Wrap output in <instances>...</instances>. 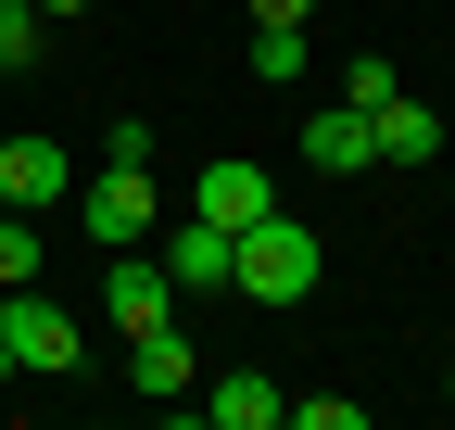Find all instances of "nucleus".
<instances>
[{
  "label": "nucleus",
  "instance_id": "nucleus-1",
  "mask_svg": "<svg viewBox=\"0 0 455 430\" xmlns=\"http://www.w3.org/2000/svg\"><path fill=\"white\" fill-rule=\"evenodd\" d=\"M316 266H329V253H316V228L266 203L253 228L228 241V291H253V304H304V291H316Z\"/></svg>",
  "mask_w": 455,
  "mask_h": 430
},
{
  "label": "nucleus",
  "instance_id": "nucleus-2",
  "mask_svg": "<svg viewBox=\"0 0 455 430\" xmlns=\"http://www.w3.org/2000/svg\"><path fill=\"white\" fill-rule=\"evenodd\" d=\"M76 228H89L101 253L152 241V228H164V178H152V165H114V152H101V178L76 190Z\"/></svg>",
  "mask_w": 455,
  "mask_h": 430
},
{
  "label": "nucleus",
  "instance_id": "nucleus-3",
  "mask_svg": "<svg viewBox=\"0 0 455 430\" xmlns=\"http://www.w3.org/2000/svg\"><path fill=\"white\" fill-rule=\"evenodd\" d=\"M0 342H13V380H64V367H76V316L51 304L38 279H13V291H0Z\"/></svg>",
  "mask_w": 455,
  "mask_h": 430
},
{
  "label": "nucleus",
  "instance_id": "nucleus-4",
  "mask_svg": "<svg viewBox=\"0 0 455 430\" xmlns=\"http://www.w3.org/2000/svg\"><path fill=\"white\" fill-rule=\"evenodd\" d=\"M0 203H13V215H51V203H76V152L51 139V127L0 139Z\"/></svg>",
  "mask_w": 455,
  "mask_h": 430
},
{
  "label": "nucleus",
  "instance_id": "nucleus-5",
  "mask_svg": "<svg viewBox=\"0 0 455 430\" xmlns=\"http://www.w3.org/2000/svg\"><path fill=\"white\" fill-rule=\"evenodd\" d=\"M101 304H114V330H164V316H178V279H164V253H152V241L101 253Z\"/></svg>",
  "mask_w": 455,
  "mask_h": 430
},
{
  "label": "nucleus",
  "instance_id": "nucleus-6",
  "mask_svg": "<svg viewBox=\"0 0 455 430\" xmlns=\"http://www.w3.org/2000/svg\"><path fill=\"white\" fill-rule=\"evenodd\" d=\"M367 152H379V165H443V115L418 89H379L367 101Z\"/></svg>",
  "mask_w": 455,
  "mask_h": 430
},
{
  "label": "nucleus",
  "instance_id": "nucleus-7",
  "mask_svg": "<svg viewBox=\"0 0 455 430\" xmlns=\"http://www.w3.org/2000/svg\"><path fill=\"white\" fill-rule=\"evenodd\" d=\"M266 203H278V178L253 165V152H215V165L190 178V215H215V228H253Z\"/></svg>",
  "mask_w": 455,
  "mask_h": 430
},
{
  "label": "nucleus",
  "instance_id": "nucleus-8",
  "mask_svg": "<svg viewBox=\"0 0 455 430\" xmlns=\"http://www.w3.org/2000/svg\"><path fill=\"white\" fill-rule=\"evenodd\" d=\"M304 165H316V178H367V165H379V152H367V101L304 115Z\"/></svg>",
  "mask_w": 455,
  "mask_h": 430
},
{
  "label": "nucleus",
  "instance_id": "nucleus-9",
  "mask_svg": "<svg viewBox=\"0 0 455 430\" xmlns=\"http://www.w3.org/2000/svg\"><path fill=\"white\" fill-rule=\"evenodd\" d=\"M228 241H241V228L178 215V241H164V279H178V291H228Z\"/></svg>",
  "mask_w": 455,
  "mask_h": 430
},
{
  "label": "nucleus",
  "instance_id": "nucleus-10",
  "mask_svg": "<svg viewBox=\"0 0 455 430\" xmlns=\"http://www.w3.org/2000/svg\"><path fill=\"white\" fill-rule=\"evenodd\" d=\"M203 418H215V430H278V418H291V393H278L266 367H228V380L203 393Z\"/></svg>",
  "mask_w": 455,
  "mask_h": 430
},
{
  "label": "nucleus",
  "instance_id": "nucleus-11",
  "mask_svg": "<svg viewBox=\"0 0 455 430\" xmlns=\"http://www.w3.org/2000/svg\"><path fill=\"white\" fill-rule=\"evenodd\" d=\"M127 380L164 393V405H190V342H178V316H164V330H127Z\"/></svg>",
  "mask_w": 455,
  "mask_h": 430
},
{
  "label": "nucleus",
  "instance_id": "nucleus-12",
  "mask_svg": "<svg viewBox=\"0 0 455 430\" xmlns=\"http://www.w3.org/2000/svg\"><path fill=\"white\" fill-rule=\"evenodd\" d=\"M51 64V13L38 0H0V76H38Z\"/></svg>",
  "mask_w": 455,
  "mask_h": 430
},
{
  "label": "nucleus",
  "instance_id": "nucleus-13",
  "mask_svg": "<svg viewBox=\"0 0 455 430\" xmlns=\"http://www.w3.org/2000/svg\"><path fill=\"white\" fill-rule=\"evenodd\" d=\"M304 64H316L304 26H253V89H304Z\"/></svg>",
  "mask_w": 455,
  "mask_h": 430
},
{
  "label": "nucleus",
  "instance_id": "nucleus-14",
  "mask_svg": "<svg viewBox=\"0 0 455 430\" xmlns=\"http://www.w3.org/2000/svg\"><path fill=\"white\" fill-rule=\"evenodd\" d=\"M38 279V215H0V291Z\"/></svg>",
  "mask_w": 455,
  "mask_h": 430
},
{
  "label": "nucleus",
  "instance_id": "nucleus-15",
  "mask_svg": "<svg viewBox=\"0 0 455 430\" xmlns=\"http://www.w3.org/2000/svg\"><path fill=\"white\" fill-rule=\"evenodd\" d=\"M291 418H304V430H367V405H355V393H304Z\"/></svg>",
  "mask_w": 455,
  "mask_h": 430
},
{
  "label": "nucleus",
  "instance_id": "nucleus-16",
  "mask_svg": "<svg viewBox=\"0 0 455 430\" xmlns=\"http://www.w3.org/2000/svg\"><path fill=\"white\" fill-rule=\"evenodd\" d=\"M253 26H316V0H253Z\"/></svg>",
  "mask_w": 455,
  "mask_h": 430
},
{
  "label": "nucleus",
  "instance_id": "nucleus-17",
  "mask_svg": "<svg viewBox=\"0 0 455 430\" xmlns=\"http://www.w3.org/2000/svg\"><path fill=\"white\" fill-rule=\"evenodd\" d=\"M38 13H51V26H76V13H89V0H38Z\"/></svg>",
  "mask_w": 455,
  "mask_h": 430
},
{
  "label": "nucleus",
  "instance_id": "nucleus-18",
  "mask_svg": "<svg viewBox=\"0 0 455 430\" xmlns=\"http://www.w3.org/2000/svg\"><path fill=\"white\" fill-rule=\"evenodd\" d=\"M0 393H13V342H0Z\"/></svg>",
  "mask_w": 455,
  "mask_h": 430
},
{
  "label": "nucleus",
  "instance_id": "nucleus-19",
  "mask_svg": "<svg viewBox=\"0 0 455 430\" xmlns=\"http://www.w3.org/2000/svg\"><path fill=\"white\" fill-rule=\"evenodd\" d=\"M0 215H13V203H0Z\"/></svg>",
  "mask_w": 455,
  "mask_h": 430
}]
</instances>
